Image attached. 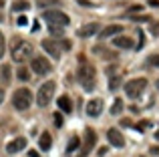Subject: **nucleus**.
Listing matches in <instances>:
<instances>
[{
	"instance_id": "1",
	"label": "nucleus",
	"mask_w": 159,
	"mask_h": 157,
	"mask_svg": "<svg viewBox=\"0 0 159 157\" xmlns=\"http://www.w3.org/2000/svg\"><path fill=\"white\" fill-rule=\"evenodd\" d=\"M77 77H79V83L85 91H93L97 87V71L95 67L85 59L83 55H79V71H77Z\"/></svg>"
},
{
	"instance_id": "2",
	"label": "nucleus",
	"mask_w": 159,
	"mask_h": 157,
	"mask_svg": "<svg viewBox=\"0 0 159 157\" xmlns=\"http://www.w3.org/2000/svg\"><path fill=\"white\" fill-rule=\"evenodd\" d=\"M10 56L14 63H26L32 56V44L22 36H14L10 40Z\"/></svg>"
},
{
	"instance_id": "3",
	"label": "nucleus",
	"mask_w": 159,
	"mask_h": 157,
	"mask_svg": "<svg viewBox=\"0 0 159 157\" xmlns=\"http://www.w3.org/2000/svg\"><path fill=\"white\" fill-rule=\"evenodd\" d=\"M30 103H32V93L28 89H24V87L12 95V105H14L16 111H26L30 107Z\"/></svg>"
},
{
	"instance_id": "4",
	"label": "nucleus",
	"mask_w": 159,
	"mask_h": 157,
	"mask_svg": "<svg viewBox=\"0 0 159 157\" xmlns=\"http://www.w3.org/2000/svg\"><path fill=\"white\" fill-rule=\"evenodd\" d=\"M43 20L47 24H58V26H66L70 22L69 14H65L62 10H51V8L43 12Z\"/></svg>"
},
{
	"instance_id": "5",
	"label": "nucleus",
	"mask_w": 159,
	"mask_h": 157,
	"mask_svg": "<svg viewBox=\"0 0 159 157\" xmlns=\"http://www.w3.org/2000/svg\"><path fill=\"white\" fill-rule=\"evenodd\" d=\"M54 87H57V85H54L52 81H47V83L40 85L39 93H36V105H39V107H47L48 103H51V99L54 95Z\"/></svg>"
},
{
	"instance_id": "6",
	"label": "nucleus",
	"mask_w": 159,
	"mask_h": 157,
	"mask_svg": "<svg viewBox=\"0 0 159 157\" xmlns=\"http://www.w3.org/2000/svg\"><path fill=\"white\" fill-rule=\"evenodd\" d=\"M95 145H97V133H95L91 127H87L85 139H83V147H81V151H79V157H89L91 151L95 149Z\"/></svg>"
},
{
	"instance_id": "7",
	"label": "nucleus",
	"mask_w": 159,
	"mask_h": 157,
	"mask_svg": "<svg viewBox=\"0 0 159 157\" xmlns=\"http://www.w3.org/2000/svg\"><path fill=\"white\" fill-rule=\"evenodd\" d=\"M145 87H147V78L137 77V78H131V81L125 85V93H127L131 99H137L145 91Z\"/></svg>"
},
{
	"instance_id": "8",
	"label": "nucleus",
	"mask_w": 159,
	"mask_h": 157,
	"mask_svg": "<svg viewBox=\"0 0 159 157\" xmlns=\"http://www.w3.org/2000/svg\"><path fill=\"white\" fill-rule=\"evenodd\" d=\"M30 69H32V73H36V75H40V77H44V75H48L51 73V63H48L44 56H32V63H30Z\"/></svg>"
},
{
	"instance_id": "9",
	"label": "nucleus",
	"mask_w": 159,
	"mask_h": 157,
	"mask_svg": "<svg viewBox=\"0 0 159 157\" xmlns=\"http://www.w3.org/2000/svg\"><path fill=\"white\" fill-rule=\"evenodd\" d=\"M40 47L44 48V52H48V56H51V59H54V61L61 59L62 47H61V43H57L54 38H44L43 43H40Z\"/></svg>"
},
{
	"instance_id": "10",
	"label": "nucleus",
	"mask_w": 159,
	"mask_h": 157,
	"mask_svg": "<svg viewBox=\"0 0 159 157\" xmlns=\"http://www.w3.org/2000/svg\"><path fill=\"white\" fill-rule=\"evenodd\" d=\"M99 30H101V24H99V22H89V24H85V26L79 28L77 36H79V38H89V36H95Z\"/></svg>"
},
{
	"instance_id": "11",
	"label": "nucleus",
	"mask_w": 159,
	"mask_h": 157,
	"mask_svg": "<svg viewBox=\"0 0 159 157\" xmlns=\"http://www.w3.org/2000/svg\"><path fill=\"white\" fill-rule=\"evenodd\" d=\"M107 139H109V143H111L113 147H123L125 145V137H123V133H121L119 129H109L107 131Z\"/></svg>"
},
{
	"instance_id": "12",
	"label": "nucleus",
	"mask_w": 159,
	"mask_h": 157,
	"mask_svg": "<svg viewBox=\"0 0 159 157\" xmlns=\"http://www.w3.org/2000/svg\"><path fill=\"white\" fill-rule=\"evenodd\" d=\"M103 111V101L101 99H91L89 103H87V115L89 117H99Z\"/></svg>"
},
{
	"instance_id": "13",
	"label": "nucleus",
	"mask_w": 159,
	"mask_h": 157,
	"mask_svg": "<svg viewBox=\"0 0 159 157\" xmlns=\"http://www.w3.org/2000/svg\"><path fill=\"white\" fill-rule=\"evenodd\" d=\"M24 147H26V139L24 137H16V139H12V141L6 145V153L14 155V153H18V151H22Z\"/></svg>"
},
{
	"instance_id": "14",
	"label": "nucleus",
	"mask_w": 159,
	"mask_h": 157,
	"mask_svg": "<svg viewBox=\"0 0 159 157\" xmlns=\"http://www.w3.org/2000/svg\"><path fill=\"white\" fill-rule=\"evenodd\" d=\"M113 47H117V48H131L133 47V40L129 38V36L117 34L115 38H113Z\"/></svg>"
},
{
	"instance_id": "15",
	"label": "nucleus",
	"mask_w": 159,
	"mask_h": 157,
	"mask_svg": "<svg viewBox=\"0 0 159 157\" xmlns=\"http://www.w3.org/2000/svg\"><path fill=\"white\" fill-rule=\"evenodd\" d=\"M121 30H123V26H119V24H109L105 30L99 32V36H101V38H109V36H117V34H121Z\"/></svg>"
},
{
	"instance_id": "16",
	"label": "nucleus",
	"mask_w": 159,
	"mask_h": 157,
	"mask_svg": "<svg viewBox=\"0 0 159 157\" xmlns=\"http://www.w3.org/2000/svg\"><path fill=\"white\" fill-rule=\"evenodd\" d=\"M39 147L40 151H48L52 147V137L48 135V131H44V133H40V139H39Z\"/></svg>"
},
{
	"instance_id": "17",
	"label": "nucleus",
	"mask_w": 159,
	"mask_h": 157,
	"mask_svg": "<svg viewBox=\"0 0 159 157\" xmlns=\"http://www.w3.org/2000/svg\"><path fill=\"white\" fill-rule=\"evenodd\" d=\"M93 52H95V55H99V56H103V59H109V61L117 59V52L109 51V48H105V47H101V44H97V47L93 48Z\"/></svg>"
},
{
	"instance_id": "18",
	"label": "nucleus",
	"mask_w": 159,
	"mask_h": 157,
	"mask_svg": "<svg viewBox=\"0 0 159 157\" xmlns=\"http://www.w3.org/2000/svg\"><path fill=\"white\" fill-rule=\"evenodd\" d=\"M58 109H61L62 113H70V111H73V101H70L69 95L58 97Z\"/></svg>"
},
{
	"instance_id": "19",
	"label": "nucleus",
	"mask_w": 159,
	"mask_h": 157,
	"mask_svg": "<svg viewBox=\"0 0 159 157\" xmlns=\"http://www.w3.org/2000/svg\"><path fill=\"white\" fill-rule=\"evenodd\" d=\"M0 78H2L4 85H8V83L12 81V71H10V65H2L0 67Z\"/></svg>"
},
{
	"instance_id": "20",
	"label": "nucleus",
	"mask_w": 159,
	"mask_h": 157,
	"mask_svg": "<svg viewBox=\"0 0 159 157\" xmlns=\"http://www.w3.org/2000/svg\"><path fill=\"white\" fill-rule=\"evenodd\" d=\"M28 8H30L28 0H14L12 2V12H22V10H28Z\"/></svg>"
},
{
	"instance_id": "21",
	"label": "nucleus",
	"mask_w": 159,
	"mask_h": 157,
	"mask_svg": "<svg viewBox=\"0 0 159 157\" xmlns=\"http://www.w3.org/2000/svg\"><path fill=\"white\" fill-rule=\"evenodd\" d=\"M39 8H57L61 6V0H36Z\"/></svg>"
},
{
	"instance_id": "22",
	"label": "nucleus",
	"mask_w": 159,
	"mask_h": 157,
	"mask_svg": "<svg viewBox=\"0 0 159 157\" xmlns=\"http://www.w3.org/2000/svg\"><path fill=\"white\" fill-rule=\"evenodd\" d=\"M121 111H123V99L117 97L111 105V115H121Z\"/></svg>"
},
{
	"instance_id": "23",
	"label": "nucleus",
	"mask_w": 159,
	"mask_h": 157,
	"mask_svg": "<svg viewBox=\"0 0 159 157\" xmlns=\"http://www.w3.org/2000/svg\"><path fill=\"white\" fill-rule=\"evenodd\" d=\"M16 77H18L20 81H24V83H26V81H30V71H28L26 67H20L18 71H16Z\"/></svg>"
},
{
	"instance_id": "24",
	"label": "nucleus",
	"mask_w": 159,
	"mask_h": 157,
	"mask_svg": "<svg viewBox=\"0 0 159 157\" xmlns=\"http://www.w3.org/2000/svg\"><path fill=\"white\" fill-rule=\"evenodd\" d=\"M133 20V22H151V16L149 14H137V16H131V14H125Z\"/></svg>"
},
{
	"instance_id": "25",
	"label": "nucleus",
	"mask_w": 159,
	"mask_h": 157,
	"mask_svg": "<svg viewBox=\"0 0 159 157\" xmlns=\"http://www.w3.org/2000/svg\"><path fill=\"white\" fill-rule=\"evenodd\" d=\"M65 26H58V24H48V30H51L52 36H62L65 34V30H62Z\"/></svg>"
},
{
	"instance_id": "26",
	"label": "nucleus",
	"mask_w": 159,
	"mask_h": 157,
	"mask_svg": "<svg viewBox=\"0 0 159 157\" xmlns=\"http://www.w3.org/2000/svg\"><path fill=\"white\" fill-rule=\"evenodd\" d=\"M79 145H81V139H79L77 135H73V137H70V141H69V147H66V151L70 153V151H75Z\"/></svg>"
},
{
	"instance_id": "27",
	"label": "nucleus",
	"mask_w": 159,
	"mask_h": 157,
	"mask_svg": "<svg viewBox=\"0 0 159 157\" xmlns=\"http://www.w3.org/2000/svg\"><path fill=\"white\" fill-rule=\"evenodd\" d=\"M119 85H121V78H119V77H113V78H109V89H111V91L119 89Z\"/></svg>"
},
{
	"instance_id": "28",
	"label": "nucleus",
	"mask_w": 159,
	"mask_h": 157,
	"mask_svg": "<svg viewBox=\"0 0 159 157\" xmlns=\"http://www.w3.org/2000/svg\"><path fill=\"white\" fill-rule=\"evenodd\" d=\"M147 63L151 65V67H155V69H159V55H149Z\"/></svg>"
},
{
	"instance_id": "29",
	"label": "nucleus",
	"mask_w": 159,
	"mask_h": 157,
	"mask_svg": "<svg viewBox=\"0 0 159 157\" xmlns=\"http://www.w3.org/2000/svg\"><path fill=\"white\" fill-rule=\"evenodd\" d=\"M52 119H54V127H62V111H57Z\"/></svg>"
},
{
	"instance_id": "30",
	"label": "nucleus",
	"mask_w": 159,
	"mask_h": 157,
	"mask_svg": "<svg viewBox=\"0 0 159 157\" xmlns=\"http://www.w3.org/2000/svg\"><path fill=\"white\" fill-rule=\"evenodd\" d=\"M4 52H6V40H4V34L0 32V59L4 56Z\"/></svg>"
},
{
	"instance_id": "31",
	"label": "nucleus",
	"mask_w": 159,
	"mask_h": 157,
	"mask_svg": "<svg viewBox=\"0 0 159 157\" xmlns=\"http://www.w3.org/2000/svg\"><path fill=\"white\" fill-rule=\"evenodd\" d=\"M58 43H61L62 51H70V48H73V43H70L69 38H62V40H58Z\"/></svg>"
},
{
	"instance_id": "32",
	"label": "nucleus",
	"mask_w": 159,
	"mask_h": 157,
	"mask_svg": "<svg viewBox=\"0 0 159 157\" xmlns=\"http://www.w3.org/2000/svg\"><path fill=\"white\" fill-rule=\"evenodd\" d=\"M149 125H151V121H139L137 123V131H145Z\"/></svg>"
},
{
	"instance_id": "33",
	"label": "nucleus",
	"mask_w": 159,
	"mask_h": 157,
	"mask_svg": "<svg viewBox=\"0 0 159 157\" xmlns=\"http://www.w3.org/2000/svg\"><path fill=\"white\" fill-rule=\"evenodd\" d=\"M143 44H145V34H143V30H139V44H137V51H141L143 48Z\"/></svg>"
},
{
	"instance_id": "34",
	"label": "nucleus",
	"mask_w": 159,
	"mask_h": 157,
	"mask_svg": "<svg viewBox=\"0 0 159 157\" xmlns=\"http://www.w3.org/2000/svg\"><path fill=\"white\" fill-rule=\"evenodd\" d=\"M139 10H143V6H139V4H135V6H131L127 10V14H133V12H139Z\"/></svg>"
},
{
	"instance_id": "35",
	"label": "nucleus",
	"mask_w": 159,
	"mask_h": 157,
	"mask_svg": "<svg viewBox=\"0 0 159 157\" xmlns=\"http://www.w3.org/2000/svg\"><path fill=\"white\" fill-rule=\"evenodd\" d=\"M26 24H28L26 16H18V26H26Z\"/></svg>"
},
{
	"instance_id": "36",
	"label": "nucleus",
	"mask_w": 159,
	"mask_h": 157,
	"mask_svg": "<svg viewBox=\"0 0 159 157\" xmlns=\"http://www.w3.org/2000/svg\"><path fill=\"white\" fill-rule=\"evenodd\" d=\"M151 32H153L155 36H159V22H153V24H151Z\"/></svg>"
},
{
	"instance_id": "37",
	"label": "nucleus",
	"mask_w": 159,
	"mask_h": 157,
	"mask_svg": "<svg viewBox=\"0 0 159 157\" xmlns=\"http://www.w3.org/2000/svg\"><path fill=\"white\" fill-rule=\"evenodd\" d=\"M79 4H83V6H93V2H89V0H77Z\"/></svg>"
},
{
	"instance_id": "38",
	"label": "nucleus",
	"mask_w": 159,
	"mask_h": 157,
	"mask_svg": "<svg viewBox=\"0 0 159 157\" xmlns=\"http://www.w3.org/2000/svg\"><path fill=\"white\" fill-rule=\"evenodd\" d=\"M121 125H123V127H129V125H131V119H121Z\"/></svg>"
},
{
	"instance_id": "39",
	"label": "nucleus",
	"mask_w": 159,
	"mask_h": 157,
	"mask_svg": "<svg viewBox=\"0 0 159 157\" xmlns=\"http://www.w3.org/2000/svg\"><path fill=\"white\" fill-rule=\"evenodd\" d=\"M28 157H40V155H39V151H34V149H30V151H28Z\"/></svg>"
},
{
	"instance_id": "40",
	"label": "nucleus",
	"mask_w": 159,
	"mask_h": 157,
	"mask_svg": "<svg viewBox=\"0 0 159 157\" xmlns=\"http://www.w3.org/2000/svg\"><path fill=\"white\" fill-rule=\"evenodd\" d=\"M149 4H151L153 8H159V0H151V2H149Z\"/></svg>"
},
{
	"instance_id": "41",
	"label": "nucleus",
	"mask_w": 159,
	"mask_h": 157,
	"mask_svg": "<svg viewBox=\"0 0 159 157\" xmlns=\"http://www.w3.org/2000/svg\"><path fill=\"white\" fill-rule=\"evenodd\" d=\"M2 101H4V91L0 89V105H2Z\"/></svg>"
},
{
	"instance_id": "42",
	"label": "nucleus",
	"mask_w": 159,
	"mask_h": 157,
	"mask_svg": "<svg viewBox=\"0 0 159 157\" xmlns=\"http://www.w3.org/2000/svg\"><path fill=\"white\" fill-rule=\"evenodd\" d=\"M155 139H157V141H159V129L155 131Z\"/></svg>"
},
{
	"instance_id": "43",
	"label": "nucleus",
	"mask_w": 159,
	"mask_h": 157,
	"mask_svg": "<svg viewBox=\"0 0 159 157\" xmlns=\"http://www.w3.org/2000/svg\"><path fill=\"white\" fill-rule=\"evenodd\" d=\"M4 6V0H0V8H2Z\"/></svg>"
},
{
	"instance_id": "44",
	"label": "nucleus",
	"mask_w": 159,
	"mask_h": 157,
	"mask_svg": "<svg viewBox=\"0 0 159 157\" xmlns=\"http://www.w3.org/2000/svg\"><path fill=\"white\" fill-rule=\"evenodd\" d=\"M0 22H2V14H0Z\"/></svg>"
},
{
	"instance_id": "45",
	"label": "nucleus",
	"mask_w": 159,
	"mask_h": 157,
	"mask_svg": "<svg viewBox=\"0 0 159 157\" xmlns=\"http://www.w3.org/2000/svg\"><path fill=\"white\" fill-rule=\"evenodd\" d=\"M157 87H159V81H157Z\"/></svg>"
}]
</instances>
